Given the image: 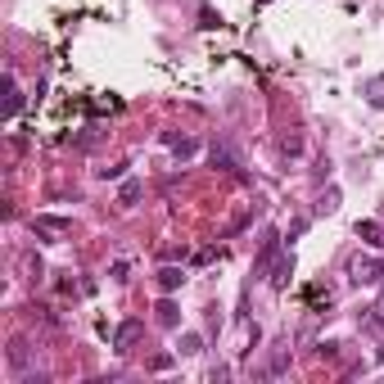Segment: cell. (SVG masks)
Listing matches in <instances>:
<instances>
[{"mask_svg": "<svg viewBox=\"0 0 384 384\" xmlns=\"http://www.w3.org/2000/svg\"><path fill=\"white\" fill-rule=\"evenodd\" d=\"M348 280L352 285H380L384 280V258H352Z\"/></svg>", "mask_w": 384, "mask_h": 384, "instance_id": "1", "label": "cell"}, {"mask_svg": "<svg viewBox=\"0 0 384 384\" xmlns=\"http://www.w3.org/2000/svg\"><path fill=\"white\" fill-rule=\"evenodd\" d=\"M289 276H294V253H280V258H276V267H272V276H267V280H272L276 289H285V285H289Z\"/></svg>", "mask_w": 384, "mask_h": 384, "instance_id": "2", "label": "cell"}, {"mask_svg": "<svg viewBox=\"0 0 384 384\" xmlns=\"http://www.w3.org/2000/svg\"><path fill=\"white\" fill-rule=\"evenodd\" d=\"M276 258H280V235H267V244H263V253H258V263H253V272L263 276L267 267H276Z\"/></svg>", "mask_w": 384, "mask_h": 384, "instance_id": "3", "label": "cell"}, {"mask_svg": "<svg viewBox=\"0 0 384 384\" xmlns=\"http://www.w3.org/2000/svg\"><path fill=\"white\" fill-rule=\"evenodd\" d=\"M362 95H366V104H371V109H384V73L366 77V82H362Z\"/></svg>", "mask_w": 384, "mask_h": 384, "instance_id": "4", "label": "cell"}, {"mask_svg": "<svg viewBox=\"0 0 384 384\" xmlns=\"http://www.w3.org/2000/svg\"><path fill=\"white\" fill-rule=\"evenodd\" d=\"M141 339V321H122L118 335H113V344H118V352H132V344Z\"/></svg>", "mask_w": 384, "mask_h": 384, "instance_id": "5", "label": "cell"}, {"mask_svg": "<svg viewBox=\"0 0 384 384\" xmlns=\"http://www.w3.org/2000/svg\"><path fill=\"white\" fill-rule=\"evenodd\" d=\"M163 145H167V149L176 154V158H190V154L199 149V145L190 141V136H176V132H163Z\"/></svg>", "mask_w": 384, "mask_h": 384, "instance_id": "6", "label": "cell"}, {"mask_svg": "<svg viewBox=\"0 0 384 384\" xmlns=\"http://www.w3.org/2000/svg\"><path fill=\"white\" fill-rule=\"evenodd\" d=\"M36 230H45V235H68V230H73V221H68V217H55V213H45V217H36Z\"/></svg>", "mask_w": 384, "mask_h": 384, "instance_id": "7", "label": "cell"}, {"mask_svg": "<svg viewBox=\"0 0 384 384\" xmlns=\"http://www.w3.org/2000/svg\"><path fill=\"white\" fill-rule=\"evenodd\" d=\"M186 285V272H181V267H163V272H158V289H163V294H172V289H181Z\"/></svg>", "mask_w": 384, "mask_h": 384, "instance_id": "8", "label": "cell"}, {"mask_svg": "<svg viewBox=\"0 0 384 384\" xmlns=\"http://www.w3.org/2000/svg\"><path fill=\"white\" fill-rule=\"evenodd\" d=\"M213 167H221V172H240V163H235V154H230L226 145H213Z\"/></svg>", "mask_w": 384, "mask_h": 384, "instance_id": "9", "label": "cell"}, {"mask_svg": "<svg viewBox=\"0 0 384 384\" xmlns=\"http://www.w3.org/2000/svg\"><path fill=\"white\" fill-rule=\"evenodd\" d=\"M154 312H158V326H167V330H172L176 321H181V312H176V303H172V298H163V303L154 307Z\"/></svg>", "mask_w": 384, "mask_h": 384, "instance_id": "10", "label": "cell"}, {"mask_svg": "<svg viewBox=\"0 0 384 384\" xmlns=\"http://www.w3.org/2000/svg\"><path fill=\"white\" fill-rule=\"evenodd\" d=\"M19 109H23V91H19V82H14V73H10V104H5V118H19Z\"/></svg>", "mask_w": 384, "mask_h": 384, "instance_id": "11", "label": "cell"}, {"mask_svg": "<svg viewBox=\"0 0 384 384\" xmlns=\"http://www.w3.org/2000/svg\"><path fill=\"white\" fill-rule=\"evenodd\" d=\"M136 199H141V181H122V190H118V204H122V208H132Z\"/></svg>", "mask_w": 384, "mask_h": 384, "instance_id": "12", "label": "cell"}, {"mask_svg": "<svg viewBox=\"0 0 384 384\" xmlns=\"http://www.w3.org/2000/svg\"><path fill=\"white\" fill-rule=\"evenodd\" d=\"M357 240H366V244H384V240H380V221H357Z\"/></svg>", "mask_w": 384, "mask_h": 384, "instance_id": "13", "label": "cell"}, {"mask_svg": "<svg viewBox=\"0 0 384 384\" xmlns=\"http://www.w3.org/2000/svg\"><path fill=\"white\" fill-rule=\"evenodd\" d=\"M10 366H27V344H23V339L10 344Z\"/></svg>", "mask_w": 384, "mask_h": 384, "instance_id": "14", "label": "cell"}, {"mask_svg": "<svg viewBox=\"0 0 384 384\" xmlns=\"http://www.w3.org/2000/svg\"><path fill=\"white\" fill-rule=\"evenodd\" d=\"M199 348H204V339H199V335H181V352H186V357H195Z\"/></svg>", "mask_w": 384, "mask_h": 384, "instance_id": "15", "label": "cell"}, {"mask_svg": "<svg viewBox=\"0 0 384 384\" xmlns=\"http://www.w3.org/2000/svg\"><path fill=\"white\" fill-rule=\"evenodd\" d=\"M335 208H339V195H335V190H330V195L321 199V213H335Z\"/></svg>", "mask_w": 384, "mask_h": 384, "instance_id": "16", "label": "cell"}, {"mask_svg": "<svg viewBox=\"0 0 384 384\" xmlns=\"http://www.w3.org/2000/svg\"><path fill=\"white\" fill-rule=\"evenodd\" d=\"M263 5H272V0H263Z\"/></svg>", "mask_w": 384, "mask_h": 384, "instance_id": "17", "label": "cell"}]
</instances>
